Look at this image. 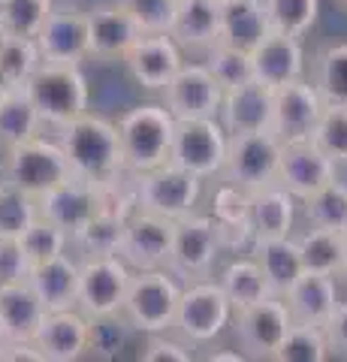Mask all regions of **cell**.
<instances>
[{
    "label": "cell",
    "mask_w": 347,
    "mask_h": 362,
    "mask_svg": "<svg viewBox=\"0 0 347 362\" xmlns=\"http://www.w3.org/2000/svg\"><path fill=\"white\" fill-rule=\"evenodd\" d=\"M311 82L327 106H347V42H335L317 54Z\"/></svg>",
    "instance_id": "cell-37"
},
{
    "label": "cell",
    "mask_w": 347,
    "mask_h": 362,
    "mask_svg": "<svg viewBox=\"0 0 347 362\" xmlns=\"http://www.w3.org/2000/svg\"><path fill=\"white\" fill-rule=\"evenodd\" d=\"M332 356L323 326L314 323H296L287 329L281 347H278V362H327Z\"/></svg>",
    "instance_id": "cell-40"
},
{
    "label": "cell",
    "mask_w": 347,
    "mask_h": 362,
    "mask_svg": "<svg viewBox=\"0 0 347 362\" xmlns=\"http://www.w3.org/2000/svg\"><path fill=\"white\" fill-rule=\"evenodd\" d=\"M208 362H242V359H248L245 354H239V350H211V354H206Z\"/></svg>",
    "instance_id": "cell-52"
},
{
    "label": "cell",
    "mask_w": 347,
    "mask_h": 362,
    "mask_svg": "<svg viewBox=\"0 0 347 362\" xmlns=\"http://www.w3.org/2000/svg\"><path fill=\"white\" fill-rule=\"evenodd\" d=\"M172 37L182 49L206 52L220 40V4L215 0H178Z\"/></svg>",
    "instance_id": "cell-31"
},
{
    "label": "cell",
    "mask_w": 347,
    "mask_h": 362,
    "mask_svg": "<svg viewBox=\"0 0 347 362\" xmlns=\"http://www.w3.org/2000/svg\"><path fill=\"white\" fill-rule=\"evenodd\" d=\"M40 218L37 199L0 181V239H18Z\"/></svg>",
    "instance_id": "cell-45"
},
{
    "label": "cell",
    "mask_w": 347,
    "mask_h": 362,
    "mask_svg": "<svg viewBox=\"0 0 347 362\" xmlns=\"http://www.w3.org/2000/svg\"><path fill=\"white\" fill-rule=\"evenodd\" d=\"M133 326L127 323L124 314H109V317H91V329H88V354L100 359H115L121 350L130 344Z\"/></svg>",
    "instance_id": "cell-44"
},
{
    "label": "cell",
    "mask_w": 347,
    "mask_h": 362,
    "mask_svg": "<svg viewBox=\"0 0 347 362\" xmlns=\"http://www.w3.org/2000/svg\"><path fill=\"white\" fill-rule=\"evenodd\" d=\"M284 302L296 323L323 326L339 305V278L317 275V272H302V278L284 293Z\"/></svg>",
    "instance_id": "cell-28"
},
{
    "label": "cell",
    "mask_w": 347,
    "mask_h": 362,
    "mask_svg": "<svg viewBox=\"0 0 347 362\" xmlns=\"http://www.w3.org/2000/svg\"><path fill=\"white\" fill-rule=\"evenodd\" d=\"M142 33H172L178 0H121Z\"/></svg>",
    "instance_id": "cell-47"
},
{
    "label": "cell",
    "mask_w": 347,
    "mask_h": 362,
    "mask_svg": "<svg viewBox=\"0 0 347 362\" xmlns=\"http://www.w3.org/2000/svg\"><path fill=\"white\" fill-rule=\"evenodd\" d=\"M335 4H339L341 9H347V0H335Z\"/></svg>",
    "instance_id": "cell-57"
},
{
    "label": "cell",
    "mask_w": 347,
    "mask_h": 362,
    "mask_svg": "<svg viewBox=\"0 0 347 362\" xmlns=\"http://www.w3.org/2000/svg\"><path fill=\"white\" fill-rule=\"evenodd\" d=\"M130 178H133V190H136V209L154 211L160 218L182 221L187 214H194L199 202H203L206 181L172 160Z\"/></svg>",
    "instance_id": "cell-7"
},
{
    "label": "cell",
    "mask_w": 347,
    "mask_h": 362,
    "mask_svg": "<svg viewBox=\"0 0 347 362\" xmlns=\"http://www.w3.org/2000/svg\"><path fill=\"white\" fill-rule=\"evenodd\" d=\"M46 130L37 106L30 103L25 88H13L9 97L0 103V148H13L18 142H28Z\"/></svg>",
    "instance_id": "cell-34"
},
{
    "label": "cell",
    "mask_w": 347,
    "mask_h": 362,
    "mask_svg": "<svg viewBox=\"0 0 347 362\" xmlns=\"http://www.w3.org/2000/svg\"><path fill=\"white\" fill-rule=\"evenodd\" d=\"M88 329L91 317H85L79 308L49 311L33 344L42 354V362H76L88 354Z\"/></svg>",
    "instance_id": "cell-20"
},
{
    "label": "cell",
    "mask_w": 347,
    "mask_h": 362,
    "mask_svg": "<svg viewBox=\"0 0 347 362\" xmlns=\"http://www.w3.org/2000/svg\"><path fill=\"white\" fill-rule=\"evenodd\" d=\"M37 45L46 64H76L82 66L91 61V30H88V13L76 6L54 4L52 16L37 33Z\"/></svg>",
    "instance_id": "cell-17"
},
{
    "label": "cell",
    "mask_w": 347,
    "mask_h": 362,
    "mask_svg": "<svg viewBox=\"0 0 347 362\" xmlns=\"http://www.w3.org/2000/svg\"><path fill=\"white\" fill-rule=\"evenodd\" d=\"M142 362H190L194 359V344H187L182 335L151 332L139 350Z\"/></svg>",
    "instance_id": "cell-48"
},
{
    "label": "cell",
    "mask_w": 347,
    "mask_h": 362,
    "mask_svg": "<svg viewBox=\"0 0 347 362\" xmlns=\"http://www.w3.org/2000/svg\"><path fill=\"white\" fill-rule=\"evenodd\" d=\"M341 278L347 281V233H344V266H341Z\"/></svg>",
    "instance_id": "cell-54"
},
{
    "label": "cell",
    "mask_w": 347,
    "mask_h": 362,
    "mask_svg": "<svg viewBox=\"0 0 347 362\" xmlns=\"http://www.w3.org/2000/svg\"><path fill=\"white\" fill-rule=\"evenodd\" d=\"M70 178H73V169L58 139H49V136L40 133L28 142L4 148L0 181L33 199H40L42 194H49V190H54Z\"/></svg>",
    "instance_id": "cell-3"
},
{
    "label": "cell",
    "mask_w": 347,
    "mask_h": 362,
    "mask_svg": "<svg viewBox=\"0 0 347 362\" xmlns=\"http://www.w3.org/2000/svg\"><path fill=\"white\" fill-rule=\"evenodd\" d=\"M58 142L76 178L106 187L127 175L115 121L85 112L58 130Z\"/></svg>",
    "instance_id": "cell-1"
},
{
    "label": "cell",
    "mask_w": 347,
    "mask_h": 362,
    "mask_svg": "<svg viewBox=\"0 0 347 362\" xmlns=\"http://www.w3.org/2000/svg\"><path fill=\"white\" fill-rule=\"evenodd\" d=\"M0 362H42V354L33 341H6L0 350Z\"/></svg>",
    "instance_id": "cell-51"
},
{
    "label": "cell",
    "mask_w": 347,
    "mask_h": 362,
    "mask_svg": "<svg viewBox=\"0 0 347 362\" xmlns=\"http://www.w3.org/2000/svg\"><path fill=\"white\" fill-rule=\"evenodd\" d=\"M215 4H220V6H223V4H230V0H215Z\"/></svg>",
    "instance_id": "cell-58"
},
{
    "label": "cell",
    "mask_w": 347,
    "mask_h": 362,
    "mask_svg": "<svg viewBox=\"0 0 347 362\" xmlns=\"http://www.w3.org/2000/svg\"><path fill=\"white\" fill-rule=\"evenodd\" d=\"M208 214L215 218L220 230L223 251L239 254L245 247L254 245V230H251V190H245L233 181L218 178V187L211 190L208 199Z\"/></svg>",
    "instance_id": "cell-22"
},
{
    "label": "cell",
    "mask_w": 347,
    "mask_h": 362,
    "mask_svg": "<svg viewBox=\"0 0 347 362\" xmlns=\"http://www.w3.org/2000/svg\"><path fill=\"white\" fill-rule=\"evenodd\" d=\"M28 97L37 106L46 127L61 130L73 118L91 112V85L82 66L76 64H40V70L28 78Z\"/></svg>",
    "instance_id": "cell-4"
},
{
    "label": "cell",
    "mask_w": 347,
    "mask_h": 362,
    "mask_svg": "<svg viewBox=\"0 0 347 362\" xmlns=\"http://www.w3.org/2000/svg\"><path fill=\"white\" fill-rule=\"evenodd\" d=\"M88 30H91V58L97 61H121L142 37L139 25L121 0L88 9Z\"/></svg>",
    "instance_id": "cell-23"
},
{
    "label": "cell",
    "mask_w": 347,
    "mask_h": 362,
    "mask_svg": "<svg viewBox=\"0 0 347 362\" xmlns=\"http://www.w3.org/2000/svg\"><path fill=\"white\" fill-rule=\"evenodd\" d=\"M6 40H9V33H6V28H4V21H0V49H4Z\"/></svg>",
    "instance_id": "cell-55"
},
{
    "label": "cell",
    "mask_w": 347,
    "mask_h": 362,
    "mask_svg": "<svg viewBox=\"0 0 347 362\" xmlns=\"http://www.w3.org/2000/svg\"><path fill=\"white\" fill-rule=\"evenodd\" d=\"M28 284L37 290L46 311L76 308L79 302V257L61 254L46 263H33L28 272Z\"/></svg>",
    "instance_id": "cell-25"
},
{
    "label": "cell",
    "mask_w": 347,
    "mask_h": 362,
    "mask_svg": "<svg viewBox=\"0 0 347 362\" xmlns=\"http://www.w3.org/2000/svg\"><path fill=\"white\" fill-rule=\"evenodd\" d=\"M0 13H4V0H0Z\"/></svg>",
    "instance_id": "cell-59"
},
{
    "label": "cell",
    "mask_w": 347,
    "mask_h": 362,
    "mask_svg": "<svg viewBox=\"0 0 347 362\" xmlns=\"http://www.w3.org/2000/svg\"><path fill=\"white\" fill-rule=\"evenodd\" d=\"M296 211H299V199L290 194L287 187L266 185L251 194V230H254V242L257 239H284L293 235L296 230Z\"/></svg>",
    "instance_id": "cell-27"
},
{
    "label": "cell",
    "mask_w": 347,
    "mask_h": 362,
    "mask_svg": "<svg viewBox=\"0 0 347 362\" xmlns=\"http://www.w3.org/2000/svg\"><path fill=\"white\" fill-rule=\"evenodd\" d=\"M311 142L339 166L347 163V106H323V115L317 121Z\"/></svg>",
    "instance_id": "cell-46"
},
{
    "label": "cell",
    "mask_w": 347,
    "mask_h": 362,
    "mask_svg": "<svg viewBox=\"0 0 347 362\" xmlns=\"http://www.w3.org/2000/svg\"><path fill=\"white\" fill-rule=\"evenodd\" d=\"M184 281L170 269H136L130 275L127 296L121 314L127 317L133 332H172L175 308L182 299Z\"/></svg>",
    "instance_id": "cell-5"
},
{
    "label": "cell",
    "mask_w": 347,
    "mask_h": 362,
    "mask_svg": "<svg viewBox=\"0 0 347 362\" xmlns=\"http://www.w3.org/2000/svg\"><path fill=\"white\" fill-rule=\"evenodd\" d=\"M46 314V305L28 281L0 284V326L9 341H33Z\"/></svg>",
    "instance_id": "cell-26"
},
{
    "label": "cell",
    "mask_w": 347,
    "mask_h": 362,
    "mask_svg": "<svg viewBox=\"0 0 347 362\" xmlns=\"http://www.w3.org/2000/svg\"><path fill=\"white\" fill-rule=\"evenodd\" d=\"M323 332H327L332 356H344L347 359V302L335 305V311L329 314V320L323 323Z\"/></svg>",
    "instance_id": "cell-50"
},
{
    "label": "cell",
    "mask_w": 347,
    "mask_h": 362,
    "mask_svg": "<svg viewBox=\"0 0 347 362\" xmlns=\"http://www.w3.org/2000/svg\"><path fill=\"white\" fill-rule=\"evenodd\" d=\"M263 6L272 30L299 40H305L320 18V0H263Z\"/></svg>",
    "instance_id": "cell-39"
},
{
    "label": "cell",
    "mask_w": 347,
    "mask_h": 362,
    "mask_svg": "<svg viewBox=\"0 0 347 362\" xmlns=\"http://www.w3.org/2000/svg\"><path fill=\"white\" fill-rule=\"evenodd\" d=\"M203 64L208 66V73L215 76V82L230 90V88H239L245 82L254 78V64H251V52L236 49L230 42H215L203 52Z\"/></svg>",
    "instance_id": "cell-38"
},
{
    "label": "cell",
    "mask_w": 347,
    "mask_h": 362,
    "mask_svg": "<svg viewBox=\"0 0 347 362\" xmlns=\"http://www.w3.org/2000/svg\"><path fill=\"white\" fill-rule=\"evenodd\" d=\"M251 254H254L257 263H260L272 296H284V293L302 278V272H305L296 235H284V239H257L251 245Z\"/></svg>",
    "instance_id": "cell-29"
},
{
    "label": "cell",
    "mask_w": 347,
    "mask_h": 362,
    "mask_svg": "<svg viewBox=\"0 0 347 362\" xmlns=\"http://www.w3.org/2000/svg\"><path fill=\"white\" fill-rule=\"evenodd\" d=\"M302 266L305 272H317V275L341 278L344 266V233L339 230H320V226H308L302 235H296Z\"/></svg>",
    "instance_id": "cell-33"
},
{
    "label": "cell",
    "mask_w": 347,
    "mask_h": 362,
    "mask_svg": "<svg viewBox=\"0 0 347 362\" xmlns=\"http://www.w3.org/2000/svg\"><path fill=\"white\" fill-rule=\"evenodd\" d=\"M275 181L302 202L311 194H317L320 187H327L329 181H335V163L311 139L284 142Z\"/></svg>",
    "instance_id": "cell-18"
},
{
    "label": "cell",
    "mask_w": 347,
    "mask_h": 362,
    "mask_svg": "<svg viewBox=\"0 0 347 362\" xmlns=\"http://www.w3.org/2000/svg\"><path fill=\"white\" fill-rule=\"evenodd\" d=\"M58 0H4V13L0 21L9 37H33L46 25V18L52 16V9Z\"/></svg>",
    "instance_id": "cell-43"
},
{
    "label": "cell",
    "mask_w": 347,
    "mask_h": 362,
    "mask_svg": "<svg viewBox=\"0 0 347 362\" xmlns=\"http://www.w3.org/2000/svg\"><path fill=\"white\" fill-rule=\"evenodd\" d=\"M302 214H305L308 226H320V230H339L347 233V185L344 181H329L317 194L299 202Z\"/></svg>",
    "instance_id": "cell-35"
},
{
    "label": "cell",
    "mask_w": 347,
    "mask_h": 362,
    "mask_svg": "<svg viewBox=\"0 0 347 362\" xmlns=\"http://www.w3.org/2000/svg\"><path fill=\"white\" fill-rule=\"evenodd\" d=\"M230 133L220 118H175L170 160L184 166L203 181L220 178L227 160Z\"/></svg>",
    "instance_id": "cell-8"
},
{
    "label": "cell",
    "mask_w": 347,
    "mask_h": 362,
    "mask_svg": "<svg viewBox=\"0 0 347 362\" xmlns=\"http://www.w3.org/2000/svg\"><path fill=\"white\" fill-rule=\"evenodd\" d=\"M124 226H127L124 214L100 209L94 218L73 235V245L82 251V257L85 254H118L121 242H124Z\"/></svg>",
    "instance_id": "cell-36"
},
{
    "label": "cell",
    "mask_w": 347,
    "mask_h": 362,
    "mask_svg": "<svg viewBox=\"0 0 347 362\" xmlns=\"http://www.w3.org/2000/svg\"><path fill=\"white\" fill-rule=\"evenodd\" d=\"M269 33L272 25H269L263 0H230L220 6V42L254 52Z\"/></svg>",
    "instance_id": "cell-30"
},
{
    "label": "cell",
    "mask_w": 347,
    "mask_h": 362,
    "mask_svg": "<svg viewBox=\"0 0 347 362\" xmlns=\"http://www.w3.org/2000/svg\"><path fill=\"white\" fill-rule=\"evenodd\" d=\"M220 290L227 293V299L233 302V308H245V305H254L266 296H272L269 290V281L263 275L260 263L251 257H233L227 266L220 269V275L215 278Z\"/></svg>",
    "instance_id": "cell-32"
},
{
    "label": "cell",
    "mask_w": 347,
    "mask_h": 362,
    "mask_svg": "<svg viewBox=\"0 0 347 362\" xmlns=\"http://www.w3.org/2000/svg\"><path fill=\"white\" fill-rule=\"evenodd\" d=\"M9 90H13V88H9V85H6V78L0 76V103H4V100L9 97Z\"/></svg>",
    "instance_id": "cell-53"
},
{
    "label": "cell",
    "mask_w": 347,
    "mask_h": 362,
    "mask_svg": "<svg viewBox=\"0 0 347 362\" xmlns=\"http://www.w3.org/2000/svg\"><path fill=\"white\" fill-rule=\"evenodd\" d=\"M18 245H21V251L28 254L30 259V266L33 263H46V259H54V257H61V254H70V233L61 230L58 223H52L49 218H40L33 221L25 233L18 235Z\"/></svg>",
    "instance_id": "cell-41"
},
{
    "label": "cell",
    "mask_w": 347,
    "mask_h": 362,
    "mask_svg": "<svg viewBox=\"0 0 347 362\" xmlns=\"http://www.w3.org/2000/svg\"><path fill=\"white\" fill-rule=\"evenodd\" d=\"M323 97L311 78H296L272 90V133L281 142L311 139L323 115Z\"/></svg>",
    "instance_id": "cell-14"
},
{
    "label": "cell",
    "mask_w": 347,
    "mask_h": 362,
    "mask_svg": "<svg viewBox=\"0 0 347 362\" xmlns=\"http://www.w3.org/2000/svg\"><path fill=\"white\" fill-rule=\"evenodd\" d=\"M254 64V82L266 88H281L296 78H305V45L299 37L272 30L269 37L251 52Z\"/></svg>",
    "instance_id": "cell-21"
},
{
    "label": "cell",
    "mask_w": 347,
    "mask_h": 362,
    "mask_svg": "<svg viewBox=\"0 0 347 362\" xmlns=\"http://www.w3.org/2000/svg\"><path fill=\"white\" fill-rule=\"evenodd\" d=\"M133 269L121 254H85L79 257V308L85 317L121 314Z\"/></svg>",
    "instance_id": "cell-9"
},
{
    "label": "cell",
    "mask_w": 347,
    "mask_h": 362,
    "mask_svg": "<svg viewBox=\"0 0 347 362\" xmlns=\"http://www.w3.org/2000/svg\"><path fill=\"white\" fill-rule=\"evenodd\" d=\"M230 326L248 359H275L287 329L293 326V314L284 296H266L254 305L236 308Z\"/></svg>",
    "instance_id": "cell-12"
},
{
    "label": "cell",
    "mask_w": 347,
    "mask_h": 362,
    "mask_svg": "<svg viewBox=\"0 0 347 362\" xmlns=\"http://www.w3.org/2000/svg\"><path fill=\"white\" fill-rule=\"evenodd\" d=\"M30 259L21 251L18 239H0V284H13V281H28Z\"/></svg>",
    "instance_id": "cell-49"
},
{
    "label": "cell",
    "mask_w": 347,
    "mask_h": 362,
    "mask_svg": "<svg viewBox=\"0 0 347 362\" xmlns=\"http://www.w3.org/2000/svg\"><path fill=\"white\" fill-rule=\"evenodd\" d=\"M223 254V242H220V230L211 214H187V218L175 221V242H172V254H170V272H175L184 281H199V278H211L218 259Z\"/></svg>",
    "instance_id": "cell-11"
},
{
    "label": "cell",
    "mask_w": 347,
    "mask_h": 362,
    "mask_svg": "<svg viewBox=\"0 0 347 362\" xmlns=\"http://www.w3.org/2000/svg\"><path fill=\"white\" fill-rule=\"evenodd\" d=\"M121 154H124L127 175H139L148 169H158L170 160L175 115L160 103H136L124 109L115 121Z\"/></svg>",
    "instance_id": "cell-2"
},
{
    "label": "cell",
    "mask_w": 347,
    "mask_h": 362,
    "mask_svg": "<svg viewBox=\"0 0 347 362\" xmlns=\"http://www.w3.org/2000/svg\"><path fill=\"white\" fill-rule=\"evenodd\" d=\"M160 97L175 118H218L223 88L215 82L203 61H184L182 70L160 90Z\"/></svg>",
    "instance_id": "cell-16"
},
{
    "label": "cell",
    "mask_w": 347,
    "mask_h": 362,
    "mask_svg": "<svg viewBox=\"0 0 347 362\" xmlns=\"http://www.w3.org/2000/svg\"><path fill=\"white\" fill-rule=\"evenodd\" d=\"M37 206H40L42 218L58 223L61 230H66L70 239H73V235L79 233L100 209H103V197H100L97 185L73 175L70 181H64V185L49 190V194H42L37 199Z\"/></svg>",
    "instance_id": "cell-19"
},
{
    "label": "cell",
    "mask_w": 347,
    "mask_h": 362,
    "mask_svg": "<svg viewBox=\"0 0 347 362\" xmlns=\"http://www.w3.org/2000/svg\"><path fill=\"white\" fill-rule=\"evenodd\" d=\"M233 314H236V308H233V302L227 299V293L220 290L215 278L187 281L182 287L172 329L194 347L211 344L215 338L227 332V326L233 323Z\"/></svg>",
    "instance_id": "cell-6"
},
{
    "label": "cell",
    "mask_w": 347,
    "mask_h": 362,
    "mask_svg": "<svg viewBox=\"0 0 347 362\" xmlns=\"http://www.w3.org/2000/svg\"><path fill=\"white\" fill-rule=\"evenodd\" d=\"M42 54L33 37H9L0 49V76L9 88H25L28 78L40 70Z\"/></svg>",
    "instance_id": "cell-42"
},
{
    "label": "cell",
    "mask_w": 347,
    "mask_h": 362,
    "mask_svg": "<svg viewBox=\"0 0 347 362\" xmlns=\"http://www.w3.org/2000/svg\"><path fill=\"white\" fill-rule=\"evenodd\" d=\"M281 139L272 130L254 133H233L227 145V160H223V181H233L245 190H260L275 185L278 160H281Z\"/></svg>",
    "instance_id": "cell-10"
},
{
    "label": "cell",
    "mask_w": 347,
    "mask_h": 362,
    "mask_svg": "<svg viewBox=\"0 0 347 362\" xmlns=\"http://www.w3.org/2000/svg\"><path fill=\"white\" fill-rule=\"evenodd\" d=\"M121 61H124L130 78L142 90L160 94L170 85V78L182 70L184 49L178 45L172 33H142Z\"/></svg>",
    "instance_id": "cell-15"
},
{
    "label": "cell",
    "mask_w": 347,
    "mask_h": 362,
    "mask_svg": "<svg viewBox=\"0 0 347 362\" xmlns=\"http://www.w3.org/2000/svg\"><path fill=\"white\" fill-rule=\"evenodd\" d=\"M6 341H9V338H6V332H4V326H0V350L6 347Z\"/></svg>",
    "instance_id": "cell-56"
},
{
    "label": "cell",
    "mask_w": 347,
    "mask_h": 362,
    "mask_svg": "<svg viewBox=\"0 0 347 362\" xmlns=\"http://www.w3.org/2000/svg\"><path fill=\"white\" fill-rule=\"evenodd\" d=\"M175 242V221L160 218L154 211L136 209L127 218L124 226V242H121V259L136 272V269H166L170 266Z\"/></svg>",
    "instance_id": "cell-13"
},
{
    "label": "cell",
    "mask_w": 347,
    "mask_h": 362,
    "mask_svg": "<svg viewBox=\"0 0 347 362\" xmlns=\"http://www.w3.org/2000/svg\"><path fill=\"white\" fill-rule=\"evenodd\" d=\"M220 124L227 133H254V130H272V88L260 82H245L239 88L223 90Z\"/></svg>",
    "instance_id": "cell-24"
}]
</instances>
